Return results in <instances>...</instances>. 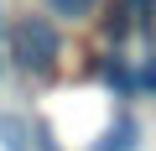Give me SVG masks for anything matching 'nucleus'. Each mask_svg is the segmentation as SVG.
I'll return each mask as SVG.
<instances>
[{
    "mask_svg": "<svg viewBox=\"0 0 156 151\" xmlns=\"http://www.w3.org/2000/svg\"><path fill=\"white\" fill-rule=\"evenodd\" d=\"M125 5L135 11V21H140V26H151V21H156V0H125Z\"/></svg>",
    "mask_w": 156,
    "mask_h": 151,
    "instance_id": "nucleus-7",
    "label": "nucleus"
},
{
    "mask_svg": "<svg viewBox=\"0 0 156 151\" xmlns=\"http://www.w3.org/2000/svg\"><path fill=\"white\" fill-rule=\"evenodd\" d=\"M11 63L21 68V73H52L57 63H62V31L47 21V16H26V21H16V31H11Z\"/></svg>",
    "mask_w": 156,
    "mask_h": 151,
    "instance_id": "nucleus-1",
    "label": "nucleus"
},
{
    "mask_svg": "<svg viewBox=\"0 0 156 151\" xmlns=\"http://www.w3.org/2000/svg\"><path fill=\"white\" fill-rule=\"evenodd\" d=\"M130 26H135V11L125 5V0H115V5L104 11V42H125Z\"/></svg>",
    "mask_w": 156,
    "mask_h": 151,
    "instance_id": "nucleus-5",
    "label": "nucleus"
},
{
    "mask_svg": "<svg viewBox=\"0 0 156 151\" xmlns=\"http://www.w3.org/2000/svg\"><path fill=\"white\" fill-rule=\"evenodd\" d=\"M135 78H140V89H146V94H156V63H146V68H135Z\"/></svg>",
    "mask_w": 156,
    "mask_h": 151,
    "instance_id": "nucleus-8",
    "label": "nucleus"
},
{
    "mask_svg": "<svg viewBox=\"0 0 156 151\" xmlns=\"http://www.w3.org/2000/svg\"><path fill=\"white\" fill-rule=\"evenodd\" d=\"M31 135H37V125H26L21 115H0V146L5 151H26Z\"/></svg>",
    "mask_w": 156,
    "mask_h": 151,
    "instance_id": "nucleus-4",
    "label": "nucleus"
},
{
    "mask_svg": "<svg viewBox=\"0 0 156 151\" xmlns=\"http://www.w3.org/2000/svg\"><path fill=\"white\" fill-rule=\"evenodd\" d=\"M99 5H104V0H47V11L62 16V21H83V16H94Z\"/></svg>",
    "mask_w": 156,
    "mask_h": 151,
    "instance_id": "nucleus-6",
    "label": "nucleus"
},
{
    "mask_svg": "<svg viewBox=\"0 0 156 151\" xmlns=\"http://www.w3.org/2000/svg\"><path fill=\"white\" fill-rule=\"evenodd\" d=\"M0 68H5V63H0Z\"/></svg>",
    "mask_w": 156,
    "mask_h": 151,
    "instance_id": "nucleus-9",
    "label": "nucleus"
},
{
    "mask_svg": "<svg viewBox=\"0 0 156 151\" xmlns=\"http://www.w3.org/2000/svg\"><path fill=\"white\" fill-rule=\"evenodd\" d=\"M89 151H140V125H135L130 115H120V120H115Z\"/></svg>",
    "mask_w": 156,
    "mask_h": 151,
    "instance_id": "nucleus-2",
    "label": "nucleus"
},
{
    "mask_svg": "<svg viewBox=\"0 0 156 151\" xmlns=\"http://www.w3.org/2000/svg\"><path fill=\"white\" fill-rule=\"evenodd\" d=\"M99 78L120 94V99H130V94H140V78H135V68L125 63V57H104L99 63Z\"/></svg>",
    "mask_w": 156,
    "mask_h": 151,
    "instance_id": "nucleus-3",
    "label": "nucleus"
}]
</instances>
